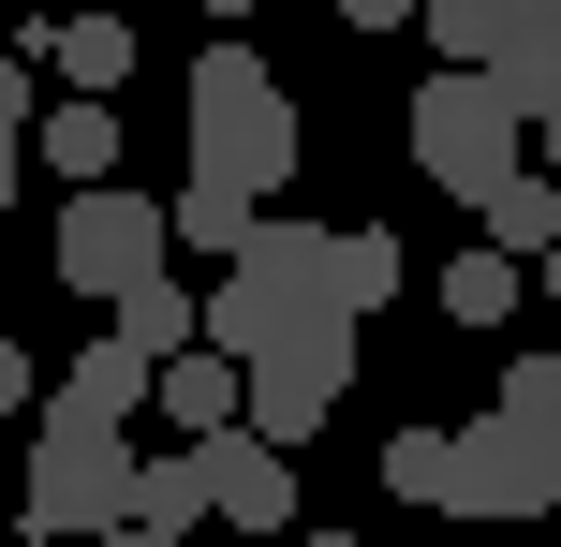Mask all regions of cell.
I'll return each instance as SVG.
<instances>
[{
	"mask_svg": "<svg viewBox=\"0 0 561 547\" xmlns=\"http://www.w3.org/2000/svg\"><path fill=\"white\" fill-rule=\"evenodd\" d=\"M134 459H148L134 430H104V414L45 400V430H30V489H15V533H30V547H89V533H118V518H134Z\"/></svg>",
	"mask_w": 561,
	"mask_h": 547,
	"instance_id": "obj_1",
	"label": "cell"
},
{
	"mask_svg": "<svg viewBox=\"0 0 561 547\" xmlns=\"http://www.w3.org/2000/svg\"><path fill=\"white\" fill-rule=\"evenodd\" d=\"M178 104H193V163H207V178H237L252 207L280 193V178H296V89H280L252 45H207Z\"/></svg>",
	"mask_w": 561,
	"mask_h": 547,
	"instance_id": "obj_2",
	"label": "cell"
},
{
	"mask_svg": "<svg viewBox=\"0 0 561 547\" xmlns=\"http://www.w3.org/2000/svg\"><path fill=\"white\" fill-rule=\"evenodd\" d=\"M414 163L444 178V193H503V178L533 163V104H517L488 59H444V75H414Z\"/></svg>",
	"mask_w": 561,
	"mask_h": 547,
	"instance_id": "obj_3",
	"label": "cell"
},
{
	"mask_svg": "<svg viewBox=\"0 0 561 547\" xmlns=\"http://www.w3.org/2000/svg\"><path fill=\"white\" fill-rule=\"evenodd\" d=\"M310 311H340V296H325V223H252V237H237V266H222V296H207V341L252 371V355L296 341Z\"/></svg>",
	"mask_w": 561,
	"mask_h": 547,
	"instance_id": "obj_4",
	"label": "cell"
},
{
	"mask_svg": "<svg viewBox=\"0 0 561 547\" xmlns=\"http://www.w3.org/2000/svg\"><path fill=\"white\" fill-rule=\"evenodd\" d=\"M178 252V223H163V193H118V178H89V193H59V282L104 311V296H134L148 266Z\"/></svg>",
	"mask_w": 561,
	"mask_h": 547,
	"instance_id": "obj_5",
	"label": "cell"
},
{
	"mask_svg": "<svg viewBox=\"0 0 561 547\" xmlns=\"http://www.w3.org/2000/svg\"><path fill=\"white\" fill-rule=\"evenodd\" d=\"M458 518L473 533H517V518H561V430L488 400V430H458Z\"/></svg>",
	"mask_w": 561,
	"mask_h": 547,
	"instance_id": "obj_6",
	"label": "cell"
},
{
	"mask_svg": "<svg viewBox=\"0 0 561 547\" xmlns=\"http://www.w3.org/2000/svg\"><path fill=\"white\" fill-rule=\"evenodd\" d=\"M340 400H355V311H310L296 341L252 355V430H266V444H310Z\"/></svg>",
	"mask_w": 561,
	"mask_h": 547,
	"instance_id": "obj_7",
	"label": "cell"
},
{
	"mask_svg": "<svg viewBox=\"0 0 561 547\" xmlns=\"http://www.w3.org/2000/svg\"><path fill=\"white\" fill-rule=\"evenodd\" d=\"M207 503H222L237 533H296V474H280V444L237 414V430H207Z\"/></svg>",
	"mask_w": 561,
	"mask_h": 547,
	"instance_id": "obj_8",
	"label": "cell"
},
{
	"mask_svg": "<svg viewBox=\"0 0 561 547\" xmlns=\"http://www.w3.org/2000/svg\"><path fill=\"white\" fill-rule=\"evenodd\" d=\"M30 163H45L59 193H89V178H118V89H59V104L30 118Z\"/></svg>",
	"mask_w": 561,
	"mask_h": 547,
	"instance_id": "obj_9",
	"label": "cell"
},
{
	"mask_svg": "<svg viewBox=\"0 0 561 547\" xmlns=\"http://www.w3.org/2000/svg\"><path fill=\"white\" fill-rule=\"evenodd\" d=\"M148 414H163L178 444H207V430H237V414H252V371H237L222 341H193V355H163V385H148Z\"/></svg>",
	"mask_w": 561,
	"mask_h": 547,
	"instance_id": "obj_10",
	"label": "cell"
},
{
	"mask_svg": "<svg viewBox=\"0 0 561 547\" xmlns=\"http://www.w3.org/2000/svg\"><path fill=\"white\" fill-rule=\"evenodd\" d=\"M148 385H163V355H134L118 326L59 355V400H75V414H104V430H148Z\"/></svg>",
	"mask_w": 561,
	"mask_h": 547,
	"instance_id": "obj_11",
	"label": "cell"
},
{
	"mask_svg": "<svg viewBox=\"0 0 561 547\" xmlns=\"http://www.w3.org/2000/svg\"><path fill=\"white\" fill-rule=\"evenodd\" d=\"M473 223H488V252L547 266V252H561V163H517L503 193H473Z\"/></svg>",
	"mask_w": 561,
	"mask_h": 547,
	"instance_id": "obj_12",
	"label": "cell"
},
{
	"mask_svg": "<svg viewBox=\"0 0 561 547\" xmlns=\"http://www.w3.org/2000/svg\"><path fill=\"white\" fill-rule=\"evenodd\" d=\"M104 326H118L134 355H193V341H207V296H178V266H148L134 296H104Z\"/></svg>",
	"mask_w": 561,
	"mask_h": 547,
	"instance_id": "obj_13",
	"label": "cell"
},
{
	"mask_svg": "<svg viewBox=\"0 0 561 547\" xmlns=\"http://www.w3.org/2000/svg\"><path fill=\"white\" fill-rule=\"evenodd\" d=\"M134 518H148V533H207V518H222V503H207V444L134 459Z\"/></svg>",
	"mask_w": 561,
	"mask_h": 547,
	"instance_id": "obj_14",
	"label": "cell"
},
{
	"mask_svg": "<svg viewBox=\"0 0 561 547\" xmlns=\"http://www.w3.org/2000/svg\"><path fill=\"white\" fill-rule=\"evenodd\" d=\"M163 223H178V237H193V252H237V237H252V223H266V207H252V193H237V178H207V163H193V178H178V193H163Z\"/></svg>",
	"mask_w": 561,
	"mask_h": 547,
	"instance_id": "obj_15",
	"label": "cell"
},
{
	"mask_svg": "<svg viewBox=\"0 0 561 547\" xmlns=\"http://www.w3.org/2000/svg\"><path fill=\"white\" fill-rule=\"evenodd\" d=\"M59 89H118V75H134V15H59Z\"/></svg>",
	"mask_w": 561,
	"mask_h": 547,
	"instance_id": "obj_16",
	"label": "cell"
},
{
	"mask_svg": "<svg viewBox=\"0 0 561 547\" xmlns=\"http://www.w3.org/2000/svg\"><path fill=\"white\" fill-rule=\"evenodd\" d=\"M325 296H340V311L369 326V311L399 296V237H369V223H355V237H325Z\"/></svg>",
	"mask_w": 561,
	"mask_h": 547,
	"instance_id": "obj_17",
	"label": "cell"
},
{
	"mask_svg": "<svg viewBox=\"0 0 561 547\" xmlns=\"http://www.w3.org/2000/svg\"><path fill=\"white\" fill-rule=\"evenodd\" d=\"M444 311L458 326H517V252H458L444 266Z\"/></svg>",
	"mask_w": 561,
	"mask_h": 547,
	"instance_id": "obj_18",
	"label": "cell"
},
{
	"mask_svg": "<svg viewBox=\"0 0 561 547\" xmlns=\"http://www.w3.org/2000/svg\"><path fill=\"white\" fill-rule=\"evenodd\" d=\"M385 489L399 503H458V430H399L385 444Z\"/></svg>",
	"mask_w": 561,
	"mask_h": 547,
	"instance_id": "obj_19",
	"label": "cell"
},
{
	"mask_svg": "<svg viewBox=\"0 0 561 547\" xmlns=\"http://www.w3.org/2000/svg\"><path fill=\"white\" fill-rule=\"evenodd\" d=\"M488 75H503L517 104L547 118V104H561V15H547V30H503V59H488Z\"/></svg>",
	"mask_w": 561,
	"mask_h": 547,
	"instance_id": "obj_20",
	"label": "cell"
},
{
	"mask_svg": "<svg viewBox=\"0 0 561 547\" xmlns=\"http://www.w3.org/2000/svg\"><path fill=\"white\" fill-rule=\"evenodd\" d=\"M414 30H428V59H488V45H503L488 0H414Z\"/></svg>",
	"mask_w": 561,
	"mask_h": 547,
	"instance_id": "obj_21",
	"label": "cell"
},
{
	"mask_svg": "<svg viewBox=\"0 0 561 547\" xmlns=\"http://www.w3.org/2000/svg\"><path fill=\"white\" fill-rule=\"evenodd\" d=\"M503 414H533V430H561V341H547V355H503Z\"/></svg>",
	"mask_w": 561,
	"mask_h": 547,
	"instance_id": "obj_22",
	"label": "cell"
},
{
	"mask_svg": "<svg viewBox=\"0 0 561 547\" xmlns=\"http://www.w3.org/2000/svg\"><path fill=\"white\" fill-rule=\"evenodd\" d=\"M45 118V89H30V59H0V134H30Z\"/></svg>",
	"mask_w": 561,
	"mask_h": 547,
	"instance_id": "obj_23",
	"label": "cell"
},
{
	"mask_svg": "<svg viewBox=\"0 0 561 547\" xmlns=\"http://www.w3.org/2000/svg\"><path fill=\"white\" fill-rule=\"evenodd\" d=\"M340 30H414V0H340Z\"/></svg>",
	"mask_w": 561,
	"mask_h": 547,
	"instance_id": "obj_24",
	"label": "cell"
},
{
	"mask_svg": "<svg viewBox=\"0 0 561 547\" xmlns=\"http://www.w3.org/2000/svg\"><path fill=\"white\" fill-rule=\"evenodd\" d=\"M0 414H30V355L15 341H0Z\"/></svg>",
	"mask_w": 561,
	"mask_h": 547,
	"instance_id": "obj_25",
	"label": "cell"
},
{
	"mask_svg": "<svg viewBox=\"0 0 561 547\" xmlns=\"http://www.w3.org/2000/svg\"><path fill=\"white\" fill-rule=\"evenodd\" d=\"M488 15H503V30H547V15H561V0H488ZM488 59H503V45H488Z\"/></svg>",
	"mask_w": 561,
	"mask_h": 547,
	"instance_id": "obj_26",
	"label": "cell"
},
{
	"mask_svg": "<svg viewBox=\"0 0 561 547\" xmlns=\"http://www.w3.org/2000/svg\"><path fill=\"white\" fill-rule=\"evenodd\" d=\"M89 547H193V533H148V518H118V533H89Z\"/></svg>",
	"mask_w": 561,
	"mask_h": 547,
	"instance_id": "obj_27",
	"label": "cell"
},
{
	"mask_svg": "<svg viewBox=\"0 0 561 547\" xmlns=\"http://www.w3.org/2000/svg\"><path fill=\"white\" fill-rule=\"evenodd\" d=\"M15 178H30V134H0V207H15Z\"/></svg>",
	"mask_w": 561,
	"mask_h": 547,
	"instance_id": "obj_28",
	"label": "cell"
},
{
	"mask_svg": "<svg viewBox=\"0 0 561 547\" xmlns=\"http://www.w3.org/2000/svg\"><path fill=\"white\" fill-rule=\"evenodd\" d=\"M533 134H547V163H561V104H547V118H533Z\"/></svg>",
	"mask_w": 561,
	"mask_h": 547,
	"instance_id": "obj_29",
	"label": "cell"
},
{
	"mask_svg": "<svg viewBox=\"0 0 561 547\" xmlns=\"http://www.w3.org/2000/svg\"><path fill=\"white\" fill-rule=\"evenodd\" d=\"M547 326H561V252H547Z\"/></svg>",
	"mask_w": 561,
	"mask_h": 547,
	"instance_id": "obj_30",
	"label": "cell"
},
{
	"mask_svg": "<svg viewBox=\"0 0 561 547\" xmlns=\"http://www.w3.org/2000/svg\"><path fill=\"white\" fill-rule=\"evenodd\" d=\"M296 547H355V533H296Z\"/></svg>",
	"mask_w": 561,
	"mask_h": 547,
	"instance_id": "obj_31",
	"label": "cell"
},
{
	"mask_svg": "<svg viewBox=\"0 0 561 547\" xmlns=\"http://www.w3.org/2000/svg\"><path fill=\"white\" fill-rule=\"evenodd\" d=\"M207 15H252V0H207Z\"/></svg>",
	"mask_w": 561,
	"mask_h": 547,
	"instance_id": "obj_32",
	"label": "cell"
}]
</instances>
